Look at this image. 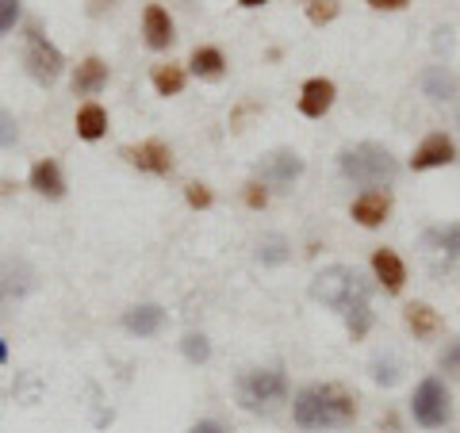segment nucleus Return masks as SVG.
I'll use <instances>...</instances> for the list:
<instances>
[{
  "mask_svg": "<svg viewBox=\"0 0 460 433\" xmlns=\"http://www.w3.org/2000/svg\"><path fill=\"white\" fill-rule=\"evenodd\" d=\"M311 299H319L323 307L338 311L353 341H361L372 330V287L357 269L326 265L319 277L311 280Z\"/></svg>",
  "mask_w": 460,
  "mask_h": 433,
  "instance_id": "nucleus-1",
  "label": "nucleus"
},
{
  "mask_svg": "<svg viewBox=\"0 0 460 433\" xmlns=\"http://www.w3.org/2000/svg\"><path fill=\"white\" fill-rule=\"evenodd\" d=\"M299 429H345L357 422V395L341 384H307L292 402Z\"/></svg>",
  "mask_w": 460,
  "mask_h": 433,
  "instance_id": "nucleus-2",
  "label": "nucleus"
},
{
  "mask_svg": "<svg viewBox=\"0 0 460 433\" xmlns=\"http://www.w3.org/2000/svg\"><path fill=\"white\" fill-rule=\"evenodd\" d=\"M338 165L353 184H365V189H380V184H392L399 177V157L387 146H380V142L345 146L338 154Z\"/></svg>",
  "mask_w": 460,
  "mask_h": 433,
  "instance_id": "nucleus-3",
  "label": "nucleus"
},
{
  "mask_svg": "<svg viewBox=\"0 0 460 433\" xmlns=\"http://www.w3.org/2000/svg\"><path fill=\"white\" fill-rule=\"evenodd\" d=\"M234 387H238V402L253 414L277 411L280 402H288V395H292L288 376L280 368H250V372H242Z\"/></svg>",
  "mask_w": 460,
  "mask_h": 433,
  "instance_id": "nucleus-4",
  "label": "nucleus"
},
{
  "mask_svg": "<svg viewBox=\"0 0 460 433\" xmlns=\"http://www.w3.org/2000/svg\"><path fill=\"white\" fill-rule=\"evenodd\" d=\"M411 414L422 429H445L453 422V395L438 376H426L411 395Z\"/></svg>",
  "mask_w": 460,
  "mask_h": 433,
  "instance_id": "nucleus-5",
  "label": "nucleus"
},
{
  "mask_svg": "<svg viewBox=\"0 0 460 433\" xmlns=\"http://www.w3.org/2000/svg\"><path fill=\"white\" fill-rule=\"evenodd\" d=\"M23 66H27V74H31L39 84H54L58 77H62V69H66V57H62V50H58L47 35L39 31V27H27Z\"/></svg>",
  "mask_w": 460,
  "mask_h": 433,
  "instance_id": "nucleus-6",
  "label": "nucleus"
},
{
  "mask_svg": "<svg viewBox=\"0 0 460 433\" xmlns=\"http://www.w3.org/2000/svg\"><path fill=\"white\" fill-rule=\"evenodd\" d=\"M304 177V157L296 150H272L257 162V181L265 189H292V181Z\"/></svg>",
  "mask_w": 460,
  "mask_h": 433,
  "instance_id": "nucleus-7",
  "label": "nucleus"
},
{
  "mask_svg": "<svg viewBox=\"0 0 460 433\" xmlns=\"http://www.w3.org/2000/svg\"><path fill=\"white\" fill-rule=\"evenodd\" d=\"M453 162H456V142L445 131H434L419 142V150L411 157V169L426 172V169H441V165H453Z\"/></svg>",
  "mask_w": 460,
  "mask_h": 433,
  "instance_id": "nucleus-8",
  "label": "nucleus"
},
{
  "mask_svg": "<svg viewBox=\"0 0 460 433\" xmlns=\"http://www.w3.org/2000/svg\"><path fill=\"white\" fill-rule=\"evenodd\" d=\"M123 157L135 169L154 172V177H165V172H172V150L165 146L162 138H146V142H138V146H123Z\"/></svg>",
  "mask_w": 460,
  "mask_h": 433,
  "instance_id": "nucleus-9",
  "label": "nucleus"
},
{
  "mask_svg": "<svg viewBox=\"0 0 460 433\" xmlns=\"http://www.w3.org/2000/svg\"><path fill=\"white\" fill-rule=\"evenodd\" d=\"M349 215H353V223L357 226H365V230H376L387 223V215H392V192L387 189H368L361 192L349 204Z\"/></svg>",
  "mask_w": 460,
  "mask_h": 433,
  "instance_id": "nucleus-10",
  "label": "nucleus"
},
{
  "mask_svg": "<svg viewBox=\"0 0 460 433\" xmlns=\"http://www.w3.org/2000/svg\"><path fill=\"white\" fill-rule=\"evenodd\" d=\"M338 100V89L330 77H311L304 81V89H299V111L307 115V119H323V115L334 108Z\"/></svg>",
  "mask_w": 460,
  "mask_h": 433,
  "instance_id": "nucleus-11",
  "label": "nucleus"
},
{
  "mask_svg": "<svg viewBox=\"0 0 460 433\" xmlns=\"http://www.w3.org/2000/svg\"><path fill=\"white\" fill-rule=\"evenodd\" d=\"M372 272H376V280L384 284V292H392V296H399L402 284H407V265H402V257L395 250H387V245L372 250Z\"/></svg>",
  "mask_w": 460,
  "mask_h": 433,
  "instance_id": "nucleus-12",
  "label": "nucleus"
},
{
  "mask_svg": "<svg viewBox=\"0 0 460 433\" xmlns=\"http://www.w3.org/2000/svg\"><path fill=\"white\" fill-rule=\"evenodd\" d=\"M142 39H146L150 50H169L172 47L177 31H172V20H169V12L162 4H146V12H142Z\"/></svg>",
  "mask_w": 460,
  "mask_h": 433,
  "instance_id": "nucleus-13",
  "label": "nucleus"
},
{
  "mask_svg": "<svg viewBox=\"0 0 460 433\" xmlns=\"http://www.w3.org/2000/svg\"><path fill=\"white\" fill-rule=\"evenodd\" d=\"M31 189L47 199H62L66 196V177H62V165L54 157H39L31 165Z\"/></svg>",
  "mask_w": 460,
  "mask_h": 433,
  "instance_id": "nucleus-14",
  "label": "nucleus"
},
{
  "mask_svg": "<svg viewBox=\"0 0 460 433\" xmlns=\"http://www.w3.org/2000/svg\"><path fill=\"white\" fill-rule=\"evenodd\" d=\"M426 245L434 253L445 257V265L453 272H460V223H449V226H429L426 230Z\"/></svg>",
  "mask_w": 460,
  "mask_h": 433,
  "instance_id": "nucleus-15",
  "label": "nucleus"
},
{
  "mask_svg": "<svg viewBox=\"0 0 460 433\" xmlns=\"http://www.w3.org/2000/svg\"><path fill=\"white\" fill-rule=\"evenodd\" d=\"M419 81H422V93L429 100H438V104H449V100L460 93L456 74H453V69H445V66H426Z\"/></svg>",
  "mask_w": 460,
  "mask_h": 433,
  "instance_id": "nucleus-16",
  "label": "nucleus"
},
{
  "mask_svg": "<svg viewBox=\"0 0 460 433\" xmlns=\"http://www.w3.org/2000/svg\"><path fill=\"white\" fill-rule=\"evenodd\" d=\"M108 89V62L104 57H84L74 74V96H96Z\"/></svg>",
  "mask_w": 460,
  "mask_h": 433,
  "instance_id": "nucleus-17",
  "label": "nucleus"
},
{
  "mask_svg": "<svg viewBox=\"0 0 460 433\" xmlns=\"http://www.w3.org/2000/svg\"><path fill=\"white\" fill-rule=\"evenodd\" d=\"M402 323H407V330L414 338H434V334H441V314L429 307V303H407L402 307Z\"/></svg>",
  "mask_w": 460,
  "mask_h": 433,
  "instance_id": "nucleus-18",
  "label": "nucleus"
},
{
  "mask_svg": "<svg viewBox=\"0 0 460 433\" xmlns=\"http://www.w3.org/2000/svg\"><path fill=\"white\" fill-rule=\"evenodd\" d=\"M162 323H165V311L157 307V303H142V307H131L123 314V326L138 338H154L157 330H162Z\"/></svg>",
  "mask_w": 460,
  "mask_h": 433,
  "instance_id": "nucleus-19",
  "label": "nucleus"
},
{
  "mask_svg": "<svg viewBox=\"0 0 460 433\" xmlns=\"http://www.w3.org/2000/svg\"><path fill=\"white\" fill-rule=\"evenodd\" d=\"M74 127H77V138H84V142L104 138V135H108V111L100 108L96 100H89V104H81V108H77Z\"/></svg>",
  "mask_w": 460,
  "mask_h": 433,
  "instance_id": "nucleus-20",
  "label": "nucleus"
},
{
  "mask_svg": "<svg viewBox=\"0 0 460 433\" xmlns=\"http://www.w3.org/2000/svg\"><path fill=\"white\" fill-rule=\"evenodd\" d=\"M189 69L199 81H219L226 74V57H223L219 47H196L192 57H189Z\"/></svg>",
  "mask_w": 460,
  "mask_h": 433,
  "instance_id": "nucleus-21",
  "label": "nucleus"
},
{
  "mask_svg": "<svg viewBox=\"0 0 460 433\" xmlns=\"http://www.w3.org/2000/svg\"><path fill=\"white\" fill-rule=\"evenodd\" d=\"M150 81H154L157 96H181V93H184V84H189V74H184V66L165 62V66H154Z\"/></svg>",
  "mask_w": 460,
  "mask_h": 433,
  "instance_id": "nucleus-22",
  "label": "nucleus"
},
{
  "mask_svg": "<svg viewBox=\"0 0 460 433\" xmlns=\"http://www.w3.org/2000/svg\"><path fill=\"white\" fill-rule=\"evenodd\" d=\"M257 257H261V265H284L288 257H292V245H288L284 234H261V242H257Z\"/></svg>",
  "mask_w": 460,
  "mask_h": 433,
  "instance_id": "nucleus-23",
  "label": "nucleus"
},
{
  "mask_svg": "<svg viewBox=\"0 0 460 433\" xmlns=\"http://www.w3.org/2000/svg\"><path fill=\"white\" fill-rule=\"evenodd\" d=\"M181 353H184V357H189V360H192V365H204V360L211 357V341H208L204 334H189V338H184V341H181Z\"/></svg>",
  "mask_w": 460,
  "mask_h": 433,
  "instance_id": "nucleus-24",
  "label": "nucleus"
},
{
  "mask_svg": "<svg viewBox=\"0 0 460 433\" xmlns=\"http://www.w3.org/2000/svg\"><path fill=\"white\" fill-rule=\"evenodd\" d=\"M341 12V4L338 0H311L307 4V20L314 23V27H323V23H330Z\"/></svg>",
  "mask_w": 460,
  "mask_h": 433,
  "instance_id": "nucleus-25",
  "label": "nucleus"
},
{
  "mask_svg": "<svg viewBox=\"0 0 460 433\" xmlns=\"http://www.w3.org/2000/svg\"><path fill=\"white\" fill-rule=\"evenodd\" d=\"M438 365H441L445 376H456V380H460V338L445 345L441 357H438Z\"/></svg>",
  "mask_w": 460,
  "mask_h": 433,
  "instance_id": "nucleus-26",
  "label": "nucleus"
},
{
  "mask_svg": "<svg viewBox=\"0 0 460 433\" xmlns=\"http://www.w3.org/2000/svg\"><path fill=\"white\" fill-rule=\"evenodd\" d=\"M16 138H20V127H16V119L0 108V150H8V146H16Z\"/></svg>",
  "mask_w": 460,
  "mask_h": 433,
  "instance_id": "nucleus-27",
  "label": "nucleus"
},
{
  "mask_svg": "<svg viewBox=\"0 0 460 433\" xmlns=\"http://www.w3.org/2000/svg\"><path fill=\"white\" fill-rule=\"evenodd\" d=\"M20 20V0H0V35H8Z\"/></svg>",
  "mask_w": 460,
  "mask_h": 433,
  "instance_id": "nucleus-28",
  "label": "nucleus"
},
{
  "mask_svg": "<svg viewBox=\"0 0 460 433\" xmlns=\"http://www.w3.org/2000/svg\"><path fill=\"white\" fill-rule=\"evenodd\" d=\"M242 196H246V208H253V211H261V208L269 204V189H265L261 181H250V184H246V192H242Z\"/></svg>",
  "mask_w": 460,
  "mask_h": 433,
  "instance_id": "nucleus-29",
  "label": "nucleus"
},
{
  "mask_svg": "<svg viewBox=\"0 0 460 433\" xmlns=\"http://www.w3.org/2000/svg\"><path fill=\"white\" fill-rule=\"evenodd\" d=\"M184 196H189V204L196 208V211H204V208H211V189L208 184H189V189H184Z\"/></svg>",
  "mask_w": 460,
  "mask_h": 433,
  "instance_id": "nucleus-30",
  "label": "nucleus"
},
{
  "mask_svg": "<svg viewBox=\"0 0 460 433\" xmlns=\"http://www.w3.org/2000/svg\"><path fill=\"white\" fill-rule=\"evenodd\" d=\"M372 380L384 384V387H392V384L399 380V372H395L392 360H387V365H384V360H376V365H372Z\"/></svg>",
  "mask_w": 460,
  "mask_h": 433,
  "instance_id": "nucleus-31",
  "label": "nucleus"
},
{
  "mask_svg": "<svg viewBox=\"0 0 460 433\" xmlns=\"http://www.w3.org/2000/svg\"><path fill=\"white\" fill-rule=\"evenodd\" d=\"M365 4L376 12H402V8H411V0H365Z\"/></svg>",
  "mask_w": 460,
  "mask_h": 433,
  "instance_id": "nucleus-32",
  "label": "nucleus"
},
{
  "mask_svg": "<svg viewBox=\"0 0 460 433\" xmlns=\"http://www.w3.org/2000/svg\"><path fill=\"white\" fill-rule=\"evenodd\" d=\"M189 433H226L219 422H215V418H204V422H196Z\"/></svg>",
  "mask_w": 460,
  "mask_h": 433,
  "instance_id": "nucleus-33",
  "label": "nucleus"
},
{
  "mask_svg": "<svg viewBox=\"0 0 460 433\" xmlns=\"http://www.w3.org/2000/svg\"><path fill=\"white\" fill-rule=\"evenodd\" d=\"M242 8H261V4H269V0H238Z\"/></svg>",
  "mask_w": 460,
  "mask_h": 433,
  "instance_id": "nucleus-34",
  "label": "nucleus"
},
{
  "mask_svg": "<svg viewBox=\"0 0 460 433\" xmlns=\"http://www.w3.org/2000/svg\"><path fill=\"white\" fill-rule=\"evenodd\" d=\"M307 4H311V0H307Z\"/></svg>",
  "mask_w": 460,
  "mask_h": 433,
  "instance_id": "nucleus-35",
  "label": "nucleus"
},
{
  "mask_svg": "<svg viewBox=\"0 0 460 433\" xmlns=\"http://www.w3.org/2000/svg\"><path fill=\"white\" fill-rule=\"evenodd\" d=\"M0 296H4V292H0Z\"/></svg>",
  "mask_w": 460,
  "mask_h": 433,
  "instance_id": "nucleus-36",
  "label": "nucleus"
}]
</instances>
